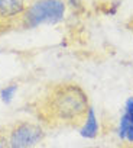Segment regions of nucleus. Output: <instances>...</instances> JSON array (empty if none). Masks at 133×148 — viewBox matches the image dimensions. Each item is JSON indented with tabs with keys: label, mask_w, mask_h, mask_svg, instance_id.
Returning <instances> with one entry per match:
<instances>
[{
	"label": "nucleus",
	"mask_w": 133,
	"mask_h": 148,
	"mask_svg": "<svg viewBox=\"0 0 133 148\" xmlns=\"http://www.w3.org/2000/svg\"><path fill=\"white\" fill-rule=\"evenodd\" d=\"M48 109L56 121L78 123L84 121L90 109V102L87 93L78 84L64 83L52 90L48 100Z\"/></svg>",
	"instance_id": "nucleus-1"
},
{
	"label": "nucleus",
	"mask_w": 133,
	"mask_h": 148,
	"mask_svg": "<svg viewBox=\"0 0 133 148\" xmlns=\"http://www.w3.org/2000/svg\"><path fill=\"white\" fill-rule=\"evenodd\" d=\"M66 6L64 0H35L23 12L26 28H36L45 23H56L64 19Z\"/></svg>",
	"instance_id": "nucleus-2"
},
{
	"label": "nucleus",
	"mask_w": 133,
	"mask_h": 148,
	"mask_svg": "<svg viewBox=\"0 0 133 148\" xmlns=\"http://www.w3.org/2000/svg\"><path fill=\"white\" fill-rule=\"evenodd\" d=\"M43 139V131L41 126L31 122L18 123L9 135L10 148H35Z\"/></svg>",
	"instance_id": "nucleus-3"
},
{
	"label": "nucleus",
	"mask_w": 133,
	"mask_h": 148,
	"mask_svg": "<svg viewBox=\"0 0 133 148\" xmlns=\"http://www.w3.org/2000/svg\"><path fill=\"white\" fill-rule=\"evenodd\" d=\"M117 135L123 142L133 145V97H129L124 103L123 113L119 121Z\"/></svg>",
	"instance_id": "nucleus-4"
},
{
	"label": "nucleus",
	"mask_w": 133,
	"mask_h": 148,
	"mask_svg": "<svg viewBox=\"0 0 133 148\" xmlns=\"http://www.w3.org/2000/svg\"><path fill=\"white\" fill-rule=\"evenodd\" d=\"M80 135L83 138H87V139H93L98 135V119H97V115L91 106H90V109L83 121V125L80 128Z\"/></svg>",
	"instance_id": "nucleus-5"
},
{
	"label": "nucleus",
	"mask_w": 133,
	"mask_h": 148,
	"mask_svg": "<svg viewBox=\"0 0 133 148\" xmlns=\"http://www.w3.org/2000/svg\"><path fill=\"white\" fill-rule=\"evenodd\" d=\"M26 10L23 0H0V16L2 18H15L23 15Z\"/></svg>",
	"instance_id": "nucleus-6"
},
{
	"label": "nucleus",
	"mask_w": 133,
	"mask_h": 148,
	"mask_svg": "<svg viewBox=\"0 0 133 148\" xmlns=\"http://www.w3.org/2000/svg\"><path fill=\"white\" fill-rule=\"evenodd\" d=\"M18 92V86L16 84H10V86H6L5 89H2V92H0V97H2V100L5 103H10L12 99L15 97Z\"/></svg>",
	"instance_id": "nucleus-7"
},
{
	"label": "nucleus",
	"mask_w": 133,
	"mask_h": 148,
	"mask_svg": "<svg viewBox=\"0 0 133 148\" xmlns=\"http://www.w3.org/2000/svg\"><path fill=\"white\" fill-rule=\"evenodd\" d=\"M0 148H10L9 141H7L3 135H0Z\"/></svg>",
	"instance_id": "nucleus-8"
},
{
	"label": "nucleus",
	"mask_w": 133,
	"mask_h": 148,
	"mask_svg": "<svg viewBox=\"0 0 133 148\" xmlns=\"http://www.w3.org/2000/svg\"><path fill=\"white\" fill-rule=\"evenodd\" d=\"M132 29H133V19H132Z\"/></svg>",
	"instance_id": "nucleus-9"
}]
</instances>
